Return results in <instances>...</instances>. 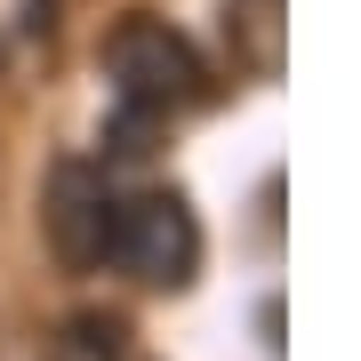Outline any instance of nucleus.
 Returning <instances> with one entry per match:
<instances>
[{"label":"nucleus","instance_id":"20e7f679","mask_svg":"<svg viewBox=\"0 0 361 361\" xmlns=\"http://www.w3.org/2000/svg\"><path fill=\"white\" fill-rule=\"evenodd\" d=\"M49 361H121V322L113 313H73L49 337Z\"/></svg>","mask_w":361,"mask_h":361},{"label":"nucleus","instance_id":"423d86ee","mask_svg":"<svg viewBox=\"0 0 361 361\" xmlns=\"http://www.w3.org/2000/svg\"><path fill=\"white\" fill-rule=\"evenodd\" d=\"M153 121H161V113H145V104H121V121L104 129V153H113V161H145V153H153V145H145V137H153Z\"/></svg>","mask_w":361,"mask_h":361},{"label":"nucleus","instance_id":"7ed1b4c3","mask_svg":"<svg viewBox=\"0 0 361 361\" xmlns=\"http://www.w3.org/2000/svg\"><path fill=\"white\" fill-rule=\"evenodd\" d=\"M49 233L65 249V265H104L113 257V193L89 161H65L49 185Z\"/></svg>","mask_w":361,"mask_h":361},{"label":"nucleus","instance_id":"f257e3e1","mask_svg":"<svg viewBox=\"0 0 361 361\" xmlns=\"http://www.w3.org/2000/svg\"><path fill=\"white\" fill-rule=\"evenodd\" d=\"M104 73H113L121 104H145V113H177V104L201 97V56L161 16H129V25L104 40Z\"/></svg>","mask_w":361,"mask_h":361},{"label":"nucleus","instance_id":"f03ea898","mask_svg":"<svg viewBox=\"0 0 361 361\" xmlns=\"http://www.w3.org/2000/svg\"><path fill=\"white\" fill-rule=\"evenodd\" d=\"M113 257L137 281H193L201 265V225L177 193H145V201H113Z\"/></svg>","mask_w":361,"mask_h":361},{"label":"nucleus","instance_id":"39448f33","mask_svg":"<svg viewBox=\"0 0 361 361\" xmlns=\"http://www.w3.org/2000/svg\"><path fill=\"white\" fill-rule=\"evenodd\" d=\"M225 32H249V65H273V8L265 0H225Z\"/></svg>","mask_w":361,"mask_h":361}]
</instances>
